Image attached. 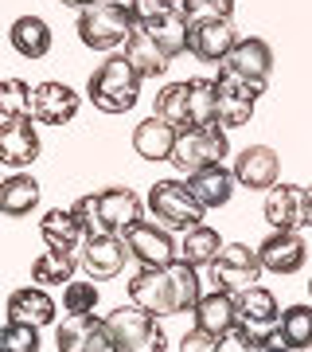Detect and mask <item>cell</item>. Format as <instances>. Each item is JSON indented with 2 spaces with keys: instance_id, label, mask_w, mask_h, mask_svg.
Listing matches in <instances>:
<instances>
[{
  "instance_id": "1",
  "label": "cell",
  "mask_w": 312,
  "mask_h": 352,
  "mask_svg": "<svg viewBox=\"0 0 312 352\" xmlns=\"http://www.w3.org/2000/svg\"><path fill=\"white\" fill-rule=\"evenodd\" d=\"M129 298L152 317L191 314L203 298L200 270L187 266L184 258H176L168 266H141L137 274L129 278Z\"/></svg>"
},
{
  "instance_id": "2",
  "label": "cell",
  "mask_w": 312,
  "mask_h": 352,
  "mask_svg": "<svg viewBox=\"0 0 312 352\" xmlns=\"http://www.w3.org/2000/svg\"><path fill=\"white\" fill-rule=\"evenodd\" d=\"M71 212L86 235H125L133 223L145 219V204L133 188H101L78 196Z\"/></svg>"
},
{
  "instance_id": "3",
  "label": "cell",
  "mask_w": 312,
  "mask_h": 352,
  "mask_svg": "<svg viewBox=\"0 0 312 352\" xmlns=\"http://www.w3.org/2000/svg\"><path fill=\"white\" fill-rule=\"evenodd\" d=\"M141 28L137 8L121 0H98L90 8H78V39L90 51H113L129 43V36Z\"/></svg>"
},
{
  "instance_id": "4",
  "label": "cell",
  "mask_w": 312,
  "mask_h": 352,
  "mask_svg": "<svg viewBox=\"0 0 312 352\" xmlns=\"http://www.w3.org/2000/svg\"><path fill=\"white\" fill-rule=\"evenodd\" d=\"M141 82H145V78L133 71V63L125 59V51H121V55H110V59L90 75L86 94L101 113H125V110L137 106Z\"/></svg>"
},
{
  "instance_id": "5",
  "label": "cell",
  "mask_w": 312,
  "mask_h": 352,
  "mask_svg": "<svg viewBox=\"0 0 312 352\" xmlns=\"http://www.w3.org/2000/svg\"><path fill=\"white\" fill-rule=\"evenodd\" d=\"M106 333L117 344V352H164L168 349V337L164 329L156 325V317L145 314L141 305H117L110 317H106Z\"/></svg>"
},
{
  "instance_id": "6",
  "label": "cell",
  "mask_w": 312,
  "mask_h": 352,
  "mask_svg": "<svg viewBox=\"0 0 312 352\" xmlns=\"http://www.w3.org/2000/svg\"><path fill=\"white\" fill-rule=\"evenodd\" d=\"M230 153V141H226V129L215 122V126H187L180 129L176 138V149H172V164L176 173H200L207 164H223V157Z\"/></svg>"
},
{
  "instance_id": "7",
  "label": "cell",
  "mask_w": 312,
  "mask_h": 352,
  "mask_svg": "<svg viewBox=\"0 0 312 352\" xmlns=\"http://www.w3.org/2000/svg\"><path fill=\"white\" fill-rule=\"evenodd\" d=\"M149 208L168 231H191V227H200L203 212H207L184 180H156L149 188Z\"/></svg>"
},
{
  "instance_id": "8",
  "label": "cell",
  "mask_w": 312,
  "mask_h": 352,
  "mask_svg": "<svg viewBox=\"0 0 312 352\" xmlns=\"http://www.w3.org/2000/svg\"><path fill=\"white\" fill-rule=\"evenodd\" d=\"M223 78H235V82H246V87L262 90L265 94V82H269V75H274V51H269V43L265 39H238L235 47H230V55H226L223 63Z\"/></svg>"
},
{
  "instance_id": "9",
  "label": "cell",
  "mask_w": 312,
  "mask_h": 352,
  "mask_svg": "<svg viewBox=\"0 0 312 352\" xmlns=\"http://www.w3.org/2000/svg\"><path fill=\"white\" fill-rule=\"evenodd\" d=\"M258 278H262V258H258V251H250L246 243H226L219 251V258L211 263L215 289L242 294V289L258 286Z\"/></svg>"
},
{
  "instance_id": "10",
  "label": "cell",
  "mask_w": 312,
  "mask_h": 352,
  "mask_svg": "<svg viewBox=\"0 0 312 352\" xmlns=\"http://www.w3.org/2000/svg\"><path fill=\"white\" fill-rule=\"evenodd\" d=\"M238 298V325L250 329L254 337L262 340H281L277 337V325H281V309H277V298L269 294L265 286H250L242 289V294H235Z\"/></svg>"
},
{
  "instance_id": "11",
  "label": "cell",
  "mask_w": 312,
  "mask_h": 352,
  "mask_svg": "<svg viewBox=\"0 0 312 352\" xmlns=\"http://www.w3.org/2000/svg\"><path fill=\"white\" fill-rule=\"evenodd\" d=\"M262 212H265V223L274 231H300V227H309V188L277 180L274 188L265 192Z\"/></svg>"
},
{
  "instance_id": "12",
  "label": "cell",
  "mask_w": 312,
  "mask_h": 352,
  "mask_svg": "<svg viewBox=\"0 0 312 352\" xmlns=\"http://www.w3.org/2000/svg\"><path fill=\"white\" fill-rule=\"evenodd\" d=\"M121 239H125L129 254H133L141 266H168V263H176V258H180V247L172 243L168 227H156V223H149V219L133 223Z\"/></svg>"
},
{
  "instance_id": "13",
  "label": "cell",
  "mask_w": 312,
  "mask_h": 352,
  "mask_svg": "<svg viewBox=\"0 0 312 352\" xmlns=\"http://www.w3.org/2000/svg\"><path fill=\"white\" fill-rule=\"evenodd\" d=\"M125 254H129V247H125L121 235H86L82 239V251H78V266L94 282H106V278L121 274Z\"/></svg>"
},
{
  "instance_id": "14",
  "label": "cell",
  "mask_w": 312,
  "mask_h": 352,
  "mask_svg": "<svg viewBox=\"0 0 312 352\" xmlns=\"http://www.w3.org/2000/svg\"><path fill=\"white\" fill-rule=\"evenodd\" d=\"M235 180L242 188L254 192H269L281 180V157L269 145H246L235 157Z\"/></svg>"
},
{
  "instance_id": "15",
  "label": "cell",
  "mask_w": 312,
  "mask_h": 352,
  "mask_svg": "<svg viewBox=\"0 0 312 352\" xmlns=\"http://www.w3.org/2000/svg\"><path fill=\"white\" fill-rule=\"evenodd\" d=\"M36 118H4L0 126V164L8 168H27L39 157V133L32 126Z\"/></svg>"
},
{
  "instance_id": "16",
  "label": "cell",
  "mask_w": 312,
  "mask_h": 352,
  "mask_svg": "<svg viewBox=\"0 0 312 352\" xmlns=\"http://www.w3.org/2000/svg\"><path fill=\"white\" fill-rule=\"evenodd\" d=\"M258 258H262V270H269V274H297L309 258V247L300 239V231H274L262 239Z\"/></svg>"
},
{
  "instance_id": "17",
  "label": "cell",
  "mask_w": 312,
  "mask_h": 352,
  "mask_svg": "<svg viewBox=\"0 0 312 352\" xmlns=\"http://www.w3.org/2000/svg\"><path fill=\"white\" fill-rule=\"evenodd\" d=\"M78 94L67 82H39L32 90V118L39 126H67L78 113Z\"/></svg>"
},
{
  "instance_id": "18",
  "label": "cell",
  "mask_w": 312,
  "mask_h": 352,
  "mask_svg": "<svg viewBox=\"0 0 312 352\" xmlns=\"http://www.w3.org/2000/svg\"><path fill=\"white\" fill-rule=\"evenodd\" d=\"M235 43L238 32L230 20H203V24H191V32H187V51L200 63H223Z\"/></svg>"
},
{
  "instance_id": "19",
  "label": "cell",
  "mask_w": 312,
  "mask_h": 352,
  "mask_svg": "<svg viewBox=\"0 0 312 352\" xmlns=\"http://www.w3.org/2000/svg\"><path fill=\"white\" fill-rule=\"evenodd\" d=\"M258 98H262V90H254V87H246V82H235V78L219 75V126H226V129L250 126Z\"/></svg>"
},
{
  "instance_id": "20",
  "label": "cell",
  "mask_w": 312,
  "mask_h": 352,
  "mask_svg": "<svg viewBox=\"0 0 312 352\" xmlns=\"http://www.w3.org/2000/svg\"><path fill=\"white\" fill-rule=\"evenodd\" d=\"M191 314H195V329L211 333V337H223L226 329L238 325V298L230 289H211V294L200 298V305Z\"/></svg>"
},
{
  "instance_id": "21",
  "label": "cell",
  "mask_w": 312,
  "mask_h": 352,
  "mask_svg": "<svg viewBox=\"0 0 312 352\" xmlns=\"http://www.w3.org/2000/svg\"><path fill=\"white\" fill-rule=\"evenodd\" d=\"M235 168H226V164H207L200 173L187 176V188L191 196L203 204V208H223L230 196H235Z\"/></svg>"
},
{
  "instance_id": "22",
  "label": "cell",
  "mask_w": 312,
  "mask_h": 352,
  "mask_svg": "<svg viewBox=\"0 0 312 352\" xmlns=\"http://www.w3.org/2000/svg\"><path fill=\"white\" fill-rule=\"evenodd\" d=\"M176 138H180V129L168 126L164 118H145L137 129H133V149L137 157L145 161H172V149H176Z\"/></svg>"
},
{
  "instance_id": "23",
  "label": "cell",
  "mask_w": 312,
  "mask_h": 352,
  "mask_svg": "<svg viewBox=\"0 0 312 352\" xmlns=\"http://www.w3.org/2000/svg\"><path fill=\"white\" fill-rule=\"evenodd\" d=\"M55 298H51L43 286H24V289H16L12 298H8V321H24V325H51L55 321Z\"/></svg>"
},
{
  "instance_id": "24",
  "label": "cell",
  "mask_w": 312,
  "mask_h": 352,
  "mask_svg": "<svg viewBox=\"0 0 312 352\" xmlns=\"http://www.w3.org/2000/svg\"><path fill=\"white\" fill-rule=\"evenodd\" d=\"M39 235H43V243H47L51 251H62V254H78L82 251V239H86V231L75 219V212H62V208H51L39 219Z\"/></svg>"
},
{
  "instance_id": "25",
  "label": "cell",
  "mask_w": 312,
  "mask_h": 352,
  "mask_svg": "<svg viewBox=\"0 0 312 352\" xmlns=\"http://www.w3.org/2000/svg\"><path fill=\"white\" fill-rule=\"evenodd\" d=\"M125 59L133 63V71H137L141 78H160L164 71L172 67L168 51H164L160 43L145 32V28H137V32L129 36V43H125Z\"/></svg>"
},
{
  "instance_id": "26",
  "label": "cell",
  "mask_w": 312,
  "mask_h": 352,
  "mask_svg": "<svg viewBox=\"0 0 312 352\" xmlns=\"http://www.w3.org/2000/svg\"><path fill=\"white\" fill-rule=\"evenodd\" d=\"M8 43H12L16 55H24V59H43L51 51V28L43 16H20L12 20L8 28Z\"/></svg>"
},
{
  "instance_id": "27",
  "label": "cell",
  "mask_w": 312,
  "mask_h": 352,
  "mask_svg": "<svg viewBox=\"0 0 312 352\" xmlns=\"http://www.w3.org/2000/svg\"><path fill=\"white\" fill-rule=\"evenodd\" d=\"M39 204V184L36 176L16 173L8 180H0V215H12V219H24V215L36 212Z\"/></svg>"
},
{
  "instance_id": "28",
  "label": "cell",
  "mask_w": 312,
  "mask_h": 352,
  "mask_svg": "<svg viewBox=\"0 0 312 352\" xmlns=\"http://www.w3.org/2000/svg\"><path fill=\"white\" fill-rule=\"evenodd\" d=\"M226 243L219 239V231L207 223L191 227V231H184V239H180V258H184L187 266H195V270H203V266H211L215 258H219V251H223Z\"/></svg>"
},
{
  "instance_id": "29",
  "label": "cell",
  "mask_w": 312,
  "mask_h": 352,
  "mask_svg": "<svg viewBox=\"0 0 312 352\" xmlns=\"http://www.w3.org/2000/svg\"><path fill=\"white\" fill-rule=\"evenodd\" d=\"M141 28H145V32L168 51V59H176V55H184L187 51V32H191V24H187V16L180 12V8L156 16V20H145Z\"/></svg>"
},
{
  "instance_id": "30",
  "label": "cell",
  "mask_w": 312,
  "mask_h": 352,
  "mask_svg": "<svg viewBox=\"0 0 312 352\" xmlns=\"http://www.w3.org/2000/svg\"><path fill=\"white\" fill-rule=\"evenodd\" d=\"M187 113L191 126L219 122V78H187Z\"/></svg>"
},
{
  "instance_id": "31",
  "label": "cell",
  "mask_w": 312,
  "mask_h": 352,
  "mask_svg": "<svg viewBox=\"0 0 312 352\" xmlns=\"http://www.w3.org/2000/svg\"><path fill=\"white\" fill-rule=\"evenodd\" d=\"M101 321L94 314H67L62 325L55 329V349L59 352H86L90 340L98 337Z\"/></svg>"
},
{
  "instance_id": "32",
  "label": "cell",
  "mask_w": 312,
  "mask_h": 352,
  "mask_svg": "<svg viewBox=\"0 0 312 352\" xmlns=\"http://www.w3.org/2000/svg\"><path fill=\"white\" fill-rule=\"evenodd\" d=\"M277 337H281V344H289L293 352L312 349V305H289L285 314H281Z\"/></svg>"
},
{
  "instance_id": "33",
  "label": "cell",
  "mask_w": 312,
  "mask_h": 352,
  "mask_svg": "<svg viewBox=\"0 0 312 352\" xmlns=\"http://www.w3.org/2000/svg\"><path fill=\"white\" fill-rule=\"evenodd\" d=\"M75 266H78V254H62V251H43L32 263V278H36L39 286H62V282H71L75 278Z\"/></svg>"
},
{
  "instance_id": "34",
  "label": "cell",
  "mask_w": 312,
  "mask_h": 352,
  "mask_svg": "<svg viewBox=\"0 0 312 352\" xmlns=\"http://www.w3.org/2000/svg\"><path fill=\"white\" fill-rule=\"evenodd\" d=\"M156 118H164L168 126L176 129H187L191 126V113H187V82H172L156 94Z\"/></svg>"
},
{
  "instance_id": "35",
  "label": "cell",
  "mask_w": 312,
  "mask_h": 352,
  "mask_svg": "<svg viewBox=\"0 0 312 352\" xmlns=\"http://www.w3.org/2000/svg\"><path fill=\"white\" fill-rule=\"evenodd\" d=\"M32 90L24 78H0V118H27L32 113Z\"/></svg>"
},
{
  "instance_id": "36",
  "label": "cell",
  "mask_w": 312,
  "mask_h": 352,
  "mask_svg": "<svg viewBox=\"0 0 312 352\" xmlns=\"http://www.w3.org/2000/svg\"><path fill=\"white\" fill-rule=\"evenodd\" d=\"M180 12L187 16V24L230 20V16H235V0H180Z\"/></svg>"
},
{
  "instance_id": "37",
  "label": "cell",
  "mask_w": 312,
  "mask_h": 352,
  "mask_svg": "<svg viewBox=\"0 0 312 352\" xmlns=\"http://www.w3.org/2000/svg\"><path fill=\"white\" fill-rule=\"evenodd\" d=\"M0 352H39V329L24 321H8L0 329Z\"/></svg>"
},
{
  "instance_id": "38",
  "label": "cell",
  "mask_w": 312,
  "mask_h": 352,
  "mask_svg": "<svg viewBox=\"0 0 312 352\" xmlns=\"http://www.w3.org/2000/svg\"><path fill=\"white\" fill-rule=\"evenodd\" d=\"M94 305H98V286H94V278H90V282H67V286H62V309H67V314H94Z\"/></svg>"
},
{
  "instance_id": "39",
  "label": "cell",
  "mask_w": 312,
  "mask_h": 352,
  "mask_svg": "<svg viewBox=\"0 0 312 352\" xmlns=\"http://www.w3.org/2000/svg\"><path fill=\"white\" fill-rule=\"evenodd\" d=\"M258 349H262V340L242 325L226 329L223 337H219V344H215V352H258Z\"/></svg>"
},
{
  "instance_id": "40",
  "label": "cell",
  "mask_w": 312,
  "mask_h": 352,
  "mask_svg": "<svg viewBox=\"0 0 312 352\" xmlns=\"http://www.w3.org/2000/svg\"><path fill=\"white\" fill-rule=\"evenodd\" d=\"M133 8H137V20L145 24V20H156V16L180 8V0H133Z\"/></svg>"
},
{
  "instance_id": "41",
  "label": "cell",
  "mask_w": 312,
  "mask_h": 352,
  "mask_svg": "<svg viewBox=\"0 0 312 352\" xmlns=\"http://www.w3.org/2000/svg\"><path fill=\"white\" fill-rule=\"evenodd\" d=\"M215 344H219V337L203 333V329H191V333H184V340H180V352H215Z\"/></svg>"
},
{
  "instance_id": "42",
  "label": "cell",
  "mask_w": 312,
  "mask_h": 352,
  "mask_svg": "<svg viewBox=\"0 0 312 352\" xmlns=\"http://www.w3.org/2000/svg\"><path fill=\"white\" fill-rule=\"evenodd\" d=\"M86 352H117V344L110 340V333H106V321H101V329H98V337L90 340V349Z\"/></svg>"
},
{
  "instance_id": "43",
  "label": "cell",
  "mask_w": 312,
  "mask_h": 352,
  "mask_svg": "<svg viewBox=\"0 0 312 352\" xmlns=\"http://www.w3.org/2000/svg\"><path fill=\"white\" fill-rule=\"evenodd\" d=\"M258 352H293V349H289V344H281V340H265Z\"/></svg>"
},
{
  "instance_id": "44",
  "label": "cell",
  "mask_w": 312,
  "mask_h": 352,
  "mask_svg": "<svg viewBox=\"0 0 312 352\" xmlns=\"http://www.w3.org/2000/svg\"><path fill=\"white\" fill-rule=\"evenodd\" d=\"M62 4H71V8H90V4H98V0H62Z\"/></svg>"
},
{
  "instance_id": "45",
  "label": "cell",
  "mask_w": 312,
  "mask_h": 352,
  "mask_svg": "<svg viewBox=\"0 0 312 352\" xmlns=\"http://www.w3.org/2000/svg\"><path fill=\"white\" fill-rule=\"evenodd\" d=\"M309 227H312V188H309Z\"/></svg>"
},
{
  "instance_id": "46",
  "label": "cell",
  "mask_w": 312,
  "mask_h": 352,
  "mask_svg": "<svg viewBox=\"0 0 312 352\" xmlns=\"http://www.w3.org/2000/svg\"><path fill=\"white\" fill-rule=\"evenodd\" d=\"M309 294H312V282H309Z\"/></svg>"
}]
</instances>
